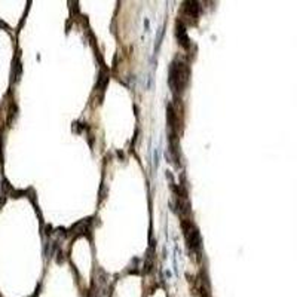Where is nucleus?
Returning a JSON list of instances; mask_svg holds the SVG:
<instances>
[{
	"label": "nucleus",
	"instance_id": "1",
	"mask_svg": "<svg viewBox=\"0 0 297 297\" xmlns=\"http://www.w3.org/2000/svg\"><path fill=\"white\" fill-rule=\"evenodd\" d=\"M169 86L172 88V92H181L183 88L187 83V70H184V64L174 61L169 67Z\"/></svg>",
	"mask_w": 297,
	"mask_h": 297
},
{
	"label": "nucleus",
	"instance_id": "2",
	"mask_svg": "<svg viewBox=\"0 0 297 297\" xmlns=\"http://www.w3.org/2000/svg\"><path fill=\"white\" fill-rule=\"evenodd\" d=\"M183 230H184V236H186V242H187L189 250L195 254H199L202 245H201V236H199L198 229L192 223L183 221Z\"/></svg>",
	"mask_w": 297,
	"mask_h": 297
},
{
	"label": "nucleus",
	"instance_id": "3",
	"mask_svg": "<svg viewBox=\"0 0 297 297\" xmlns=\"http://www.w3.org/2000/svg\"><path fill=\"white\" fill-rule=\"evenodd\" d=\"M177 37H178V40H180V45H183L186 49L190 46L189 37H187V33H186V28H184V26H183L181 22H178V24H177Z\"/></svg>",
	"mask_w": 297,
	"mask_h": 297
},
{
	"label": "nucleus",
	"instance_id": "4",
	"mask_svg": "<svg viewBox=\"0 0 297 297\" xmlns=\"http://www.w3.org/2000/svg\"><path fill=\"white\" fill-rule=\"evenodd\" d=\"M198 12H199L198 2H186L184 3V13L189 18H198Z\"/></svg>",
	"mask_w": 297,
	"mask_h": 297
}]
</instances>
